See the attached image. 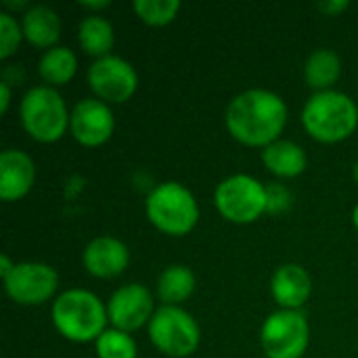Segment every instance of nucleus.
Returning a JSON list of instances; mask_svg holds the SVG:
<instances>
[{
	"mask_svg": "<svg viewBox=\"0 0 358 358\" xmlns=\"http://www.w3.org/2000/svg\"><path fill=\"white\" fill-rule=\"evenodd\" d=\"M352 176H355V180L358 182V162L355 164V168H352Z\"/></svg>",
	"mask_w": 358,
	"mask_h": 358,
	"instance_id": "nucleus-31",
	"label": "nucleus"
},
{
	"mask_svg": "<svg viewBox=\"0 0 358 358\" xmlns=\"http://www.w3.org/2000/svg\"><path fill=\"white\" fill-rule=\"evenodd\" d=\"M10 99H13V92H10V82L2 80V82H0V113H2V115H6V113H8Z\"/></svg>",
	"mask_w": 358,
	"mask_h": 358,
	"instance_id": "nucleus-27",
	"label": "nucleus"
},
{
	"mask_svg": "<svg viewBox=\"0 0 358 358\" xmlns=\"http://www.w3.org/2000/svg\"><path fill=\"white\" fill-rule=\"evenodd\" d=\"M292 201H294L292 191L285 185H281V182L266 185V214L279 216L292 208Z\"/></svg>",
	"mask_w": 358,
	"mask_h": 358,
	"instance_id": "nucleus-25",
	"label": "nucleus"
},
{
	"mask_svg": "<svg viewBox=\"0 0 358 358\" xmlns=\"http://www.w3.org/2000/svg\"><path fill=\"white\" fill-rule=\"evenodd\" d=\"M69 132L82 147H103L115 132V115L111 105L99 101L96 96L78 101L71 109Z\"/></svg>",
	"mask_w": 358,
	"mask_h": 358,
	"instance_id": "nucleus-12",
	"label": "nucleus"
},
{
	"mask_svg": "<svg viewBox=\"0 0 358 358\" xmlns=\"http://www.w3.org/2000/svg\"><path fill=\"white\" fill-rule=\"evenodd\" d=\"M6 296L19 306H42L59 289V273L46 262H17L2 281Z\"/></svg>",
	"mask_w": 358,
	"mask_h": 358,
	"instance_id": "nucleus-10",
	"label": "nucleus"
},
{
	"mask_svg": "<svg viewBox=\"0 0 358 358\" xmlns=\"http://www.w3.org/2000/svg\"><path fill=\"white\" fill-rule=\"evenodd\" d=\"M147 331L151 344L170 358L191 357L201 344V327L182 306H159Z\"/></svg>",
	"mask_w": 358,
	"mask_h": 358,
	"instance_id": "nucleus-6",
	"label": "nucleus"
},
{
	"mask_svg": "<svg viewBox=\"0 0 358 358\" xmlns=\"http://www.w3.org/2000/svg\"><path fill=\"white\" fill-rule=\"evenodd\" d=\"M264 168L277 178H298L308 166V157L302 145L289 138H279L260 153Z\"/></svg>",
	"mask_w": 358,
	"mask_h": 358,
	"instance_id": "nucleus-17",
	"label": "nucleus"
},
{
	"mask_svg": "<svg viewBox=\"0 0 358 358\" xmlns=\"http://www.w3.org/2000/svg\"><path fill=\"white\" fill-rule=\"evenodd\" d=\"M197 279L187 264H170L157 277V298L162 306H180L195 292Z\"/></svg>",
	"mask_w": 358,
	"mask_h": 358,
	"instance_id": "nucleus-18",
	"label": "nucleus"
},
{
	"mask_svg": "<svg viewBox=\"0 0 358 358\" xmlns=\"http://www.w3.org/2000/svg\"><path fill=\"white\" fill-rule=\"evenodd\" d=\"M218 214L233 224H252L266 214V185L250 174H231L214 191Z\"/></svg>",
	"mask_w": 358,
	"mask_h": 358,
	"instance_id": "nucleus-7",
	"label": "nucleus"
},
{
	"mask_svg": "<svg viewBox=\"0 0 358 358\" xmlns=\"http://www.w3.org/2000/svg\"><path fill=\"white\" fill-rule=\"evenodd\" d=\"M82 264L86 273L96 279H115L128 268L130 250L124 241L111 235H101L84 248Z\"/></svg>",
	"mask_w": 358,
	"mask_h": 358,
	"instance_id": "nucleus-13",
	"label": "nucleus"
},
{
	"mask_svg": "<svg viewBox=\"0 0 358 358\" xmlns=\"http://www.w3.org/2000/svg\"><path fill=\"white\" fill-rule=\"evenodd\" d=\"M342 76V59L331 48H317L304 63V80L315 92L334 90Z\"/></svg>",
	"mask_w": 358,
	"mask_h": 358,
	"instance_id": "nucleus-20",
	"label": "nucleus"
},
{
	"mask_svg": "<svg viewBox=\"0 0 358 358\" xmlns=\"http://www.w3.org/2000/svg\"><path fill=\"white\" fill-rule=\"evenodd\" d=\"M88 86L94 96L107 105H124L138 90L136 67L117 55L94 59L88 67Z\"/></svg>",
	"mask_w": 358,
	"mask_h": 358,
	"instance_id": "nucleus-9",
	"label": "nucleus"
},
{
	"mask_svg": "<svg viewBox=\"0 0 358 358\" xmlns=\"http://www.w3.org/2000/svg\"><path fill=\"white\" fill-rule=\"evenodd\" d=\"M23 40L25 38H23L21 21H17L13 13L2 10L0 13V61L10 59L19 50Z\"/></svg>",
	"mask_w": 358,
	"mask_h": 358,
	"instance_id": "nucleus-24",
	"label": "nucleus"
},
{
	"mask_svg": "<svg viewBox=\"0 0 358 358\" xmlns=\"http://www.w3.org/2000/svg\"><path fill=\"white\" fill-rule=\"evenodd\" d=\"M21 29L29 46L50 50L57 46L61 36V19L48 4H31L21 15Z\"/></svg>",
	"mask_w": 358,
	"mask_h": 358,
	"instance_id": "nucleus-16",
	"label": "nucleus"
},
{
	"mask_svg": "<svg viewBox=\"0 0 358 358\" xmlns=\"http://www.w3.org/2000/svg\"><path fill=\"white\" fill-rule=\"evenodd\" d=\"M94 352H96V358H136L138 346L132 334L109 327L94 342Z\"/></svg>",
	"mask_w": 358,
	"mask_h": 358,
	"instance_id": "nucleus-22",
	"label": "nucleus"
},
{
	"mask_svg": "<svg viewBox=\"0 0 358 358\" xmlns=\"http://www.w3.org/2000/svg\"><path fill=\"white\" fill-rule=\"evenodd\" d=\"M178 0H136L132 4L136 17L149 27H164L172 23L180 10Z\"/></svg>",
	"mask_w": 358,
	"mask_h": 358,
	"instance_id": "nucleus-23",
	"label": "nucleus"
},
{
	"mask_svg": "<svg viewBox=\"0 0 358 358\" xmlns=\"http://www.w3.org/2000/svg\"><path fill=\"white\" fill-rule=\"evenodd\" d=\"M313 294V279L302 264H281L271 277V296L281 310H302Z\"/></svg>",
	"mask_w": 358,
	"mask_h": 358,
	"instance_id": "nucleus-15",
	"label": "nucleus"
},
{
	"mask_svg": "<svg viewBox=\"0 0 358 358\" xmlns=\"http://www.w3.org/2000/svg\"><path fill=\"white\" fill-rule=\"evenodd\" d=\"M352 224H355V229L358 231V203L355 206V210H352Z\"/></svg>",
	"mask_w": 358,
	"mask_h": 358,
	"instance_id": "nucleus-30",
	"label": "nucleus"
},
{
	"mask_svg": "<svg viewBox=\"0 0 358 358\" xmlns=\"http://www.w3.org/2000/svg\"><path fill=\"white\" fill-rule=\"evenodd\" d=\"M19 117L25 134L36 143L50 145L65 136L69 130L71 111L63 94L46 84L29 88L19 103Z\"/></svg>",
	"mask_w": 358,
	"mask_h": 358,
	"instance_id": "nucleus-5",
	"label": "nucleus"
},
{
	"mask_svg": "<svg viewBox=\"0 0 358 358\" xmlns=\"http://www.w3.org/2000/svg\"><path fill=\"white\" fill-rule=\"evenodd\" d=\"M38 73L42 82L50 88L65 86L78 73V57L67 46H55L50 50H44L38 61Z\"/></svg>",
	"mask_w": 358,
	"mask_h": 358,
	"instance_id": "nucleus-21",
	"label": "nucleus"
},
{
	"mask_svg": "<svg viewBox=\"0 0 358 358\" xmlns=\"http://www.w3.org/2000/svg\"><path fill=\"white\" fill-rule=\"evenodd\" d=\"M78 44L86 55L94 59H103L111 55L115 46V29L111 21L105 19L103 15L84 17L78 25Z\"/></svg>",
	"mask_w": 358,
	"mask_h": 358,
	"instance_id": "nucleus-19",
	"label": "nucleus"
},
{
	"mask_svg": "<svg viewBox=\"0 0 358 358\" xmlns=\"http://www.w3.org/2000/svg\"><path fill=\"white\" fill-rule=\"evenodd\" d=\"M147 220L164 235L185 237L199 222V203L195 195L176 180L155 185L145 199Z\"/></svg>",
	"mask_w": 358,
	"mask_h": 358,
	"instance_id": "nucleus-4",
	"label": "nucleus"
},
{
	"mask_svg": "<svg viewBox=\"0 0 358 358\" xmlns=\"http://www.w3.org/2000/svg\"><path fill=\"white\" fill-rule=\"evenodd\" d=\"M287 117V103L281 94L266 88H250L231 99L224 126L237 143L266 149L281 138Z\"/></svg>",
	"mask_w": 358,
	"mask_h": 358,
	"instance_id": "nucleus-1",
	"label": "nucleus"
},
{
	"mask_svg": "<svg viewBox=\"0 0 358 358\" xmlns=\"http://www.w3.org/2000/svg\"><path fill=\"white\" fill-rule=\"evenodd\" d=\"M317 8L327 17H338V15H342L344 10L350 8V2H346V0H325V2H319Z\"/></svg>",
	"mask_w": 358,
	"mask_h": 358,
	"instance_id": "nucleus-26",
	"label": "nucleus"
},
{
	"mask_svg": "<svg viewBox=\"0 0 358 358\" xmlns=\"http://www.w3.org/2000/svg\"><path fill=\"white\" fill-rule=\"evenodd\" d=\"M302 126L310 138L336 145L350 138L358 128V105L342 90L315 92L302 109Z\"/></svg>",
	"mask_w": 358,
	"mask_h": 358,
	"instance_id": "nucleus-3",
	"label": "nucleus"
},
{
	"mask_svg": "<svg viewBox=\"0 0 358 358\" xmlns=\"http://www.w3.org/2000/svg\"><path fill=\"white\" fill-rule=\"evenodd\" d=\"M50 319L61 338L73 344H94L109 327L107 304L88 289L71 287L59 294L50 308Z\"/></svg>",
	"mask_w": 358,
	"mask_h": 358,
	"instance_id": "nucleus-2",
	"label": "nucleus"
},
{
	"mask_svg": "<svg viewBox=\"0 0 358 358\" xmlns=\"http://www.w3.org/2000/svg\"><path fill=\"white\" fill-rule=\"evenodd\" d=\"M155 302L147 285L126 283L117 287L107 300V317L113 329L134 334L149 325L155 315Z\"/></svg>",
	"mask_w": 358,
	"mask_h": 358,
	"instance_id": "nucleus-11",
	"label": "nucleus"
},
{
	"mask_svg": "<svg viewBox=\"0 0 358 358\" xmlns=\"http://www.w3.org/2000/svg\"><path fill=\"white\" fill-rule=\"evenodd\" d=\"M80 6H82L84 10H88L90 15H101V10L109 8V6H111V2H109V0H94V2L82 0V2H80Z\"/></svg>",
	"mask_w": 358,
	"mask_h": 358,
	"instance_id": "nucleus-28",
	"label": "nucleus"
},
{
	"mask_svg": "<svg viewBox=\"0 0 358 358\" xmlns=\"http://www.w3.org/2000/svg\"><path fill=\"white\" fill-rule=\"evenodd\" d=\"M15 264H17V262H13L6 254H2V256H0V277H2V281L13 273Z\"/></svg>",
	"mask_w": 358,
	"mask_h": 358,
	"instance_id": "nucleus-29",
	"label": "nucleus"
},
{
	"mask_svg": "<svg viewBox=\"0 0 358 358\" xmlns=\"http://www.w3.org/2000/svg\"><path fill=\"white\" fill-rule=\"evenodd\" d=\"M260 344L266 358H302L310 344V325L302 310H277L260 329Z\"/></svg>",
	"mask_w": 358,
	"mask_h": 358,
	"instance_id": "nucleus-8",
	"label": "nucleus"
},
{
	"mask_svg": "<svg viewBox=\"0 0 358 358\" xmlns=\"http://www.w3.org/2000/svg\"><path fill=\"white\" fill-rule=\"evenodd\" d=\"M36 185V162L21 149H4L0 153V199L6 203L29 195Z\"/></svg>",
	"mask_w": 358,
	"mask_h": 358,
	"instance_id": "nucleus-14",
	"label": "nucleus"
}]
</instances>
